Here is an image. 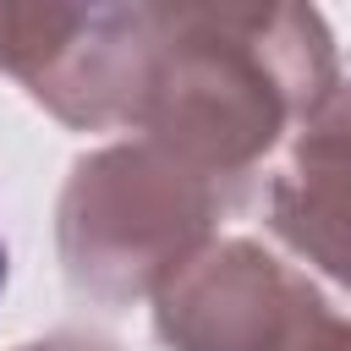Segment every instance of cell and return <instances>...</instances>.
I'll return each mask as SVG.
<instances>
[{
	"label": "cell",
	"mask_w": 351,
	"mask_h": 351,
	"mask_svg": "<svg viewBox=\"0 0 351 351\" xmlns=\"http://www.w3.org/2000/svg\"><path fill=\"white\" fill-rule=\"evenodd\" d=\"M318 307L296 269L252 241H219L154 296V324L176 351H291Z\"/></svg>",
	"instance_id": "obj_4"
},
{
	"label": "cell",
	"mask_w": 351,
	"mask_h": 351,
	"mask_svg": "<svg viewBox=\"0 0 351 351\" xmlns=\"http://www.w3.org/2000/svg\"><path fill=\"white\" fill-rule=\"evenodd\" d=\"M329 88L335 44L307 5H137L126 126L230 197Z\"/></svg>",
	"instance_id": "obj_1"
},
{
	"label": "cell",
	"mask_w": 351,
	"mask_h": 351,
	"mask_svg": "<svg viewBox=\"0 0 351 351\" xmlns=\"http://www.w3.org/2000/svg\"><path fill=\"white\" fill-rule=\"evenodd\" d=\"M291 351H351V318H340L329 302L307 318V329L291 340Z\"/></svg>",
	"instance_id": "obj_6"
},
{
	"label": "cell",
	"mask_w": 351,
	"mask_h": 351,
	"mask_svg": "<svg viewBox=\"0 0 351 351\" xmlns=\"http://www.w3.org/2000/svg\"><path fill=\"white\" fill-rule=\"evenodd\" d=\"M0 71L71 126H126L137 5H0Z\"/></svg>",
	"instance_id": "obj_3"
},
{
	"label": "cell",
	"mask_w": 351,
	"mask_h": 351,
	"mask_svg": "<svg viewBox=\"0 0 351 351\" xmlns=\"http://www.w3.org/2000/svg\"><path fill=\"white\" fill-rule=\"evenodd\" d=\"M230 203V192L143 137L99 148L71 170L60 197L66 280L99 302L159 296L208 247V225Z\"/></svg>",
	"instance_id": "obj_2"
},
{
	"label": "cell",
	"mask_w": 351,
	"mask_h": 351,
	"mask_svg": "<svg viewBox=\"0 0 351 351\" xmlns=\"http://www.w3.org/2000/svg\"><path fill=\"white\" fill-rule=\"evenodd\" d=\"M269 219L302 258L351 285V82L302 121L285 170L269 181Z\"/></svg>",
	"instance_id": "obj_5"
},
{
	"label": "cell",
	"mask_w": 351,
	"mask_h": 351,
	"mask_svg": "<svg viewBox=\"0 0 351 351\" xmlns=\"http://www.w3.org/2000/svg\"><path fill=\"white\" fill-rule=\"evenodd\" d=\"M0 280H5V247H0Z\"/></svg>",
	"instance_id": "obj_8"
},
{
	"label": "cell",
	"mask_w": 351,
	"mask_h": 351,
	"mask_svg": "<svg viewBox=\"0 0 351 351\" xmlns=\"http://www.w3.org/2000/svg\"><path fill=\"white\" fill-rule=\"evenodd\" d=\"M22 351H110V346H104V340H88V335H55V340L22 346Z\"/></svg>",
	"instance_id": "obj_7"
}]
</instances>
